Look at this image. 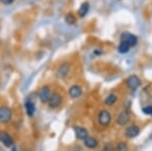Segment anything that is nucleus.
I'll return each mask as SVG.
<instances>
[{"label":"nucleus","instance_id":"18","mask_svg":"<svg viewBox=\"0 0 152 151\" xmlns=\"http://www.w3.org/2000/svg\"><path fill=\"white\" fill-rule=\"evenodd\" d=\"M130 50H131V47L129 45H127V44L123 42H120L119 46H118V52L120 54H127V53H129Z\"/></svg>","mask_w":152,"mask_h":151},{"label":"nucleus","instance_id":"10","mask_svg":"<svg viewBox=\"0 0 152 151\" xmlns=\"http://www.w3.org/2000/svg\"><path fill=\"white\" fill-rule=\"evenodd\" d=\"M139 134H140V128L136 125L129 126V127L126 129V131H125V136H126L127 138H130V139L137 137Z\"/></svg>","mask_w":152,"mask_h":151},{"label":"nucleus","instance_id":"1","mask_svg":"<svg viewBox=\"0 0 152 151\" xmlns=\"http://www.w3.org/2000/svg\"><path fill=\"white\" fill-rule=\"evenodd\" d=\"M120 42H123L127 44V45H129L131 48H133L137 46V44L139 42V39L134 34H131L129 31H124V33H122L121 36H120Z\"/></svg>","mask_w":152,"mask_h":151},{"label":"nucleus","instance_id":"17","mask_svg":"<svg viewBox=\"0 0 152 151\" xmlns=\"http://www.w3.org/2000/svg\"><path fill=\"white\" fill-rule=\"evenodd\" d=\"M76 20H77V18L73 12H69L65 15V23L68 26H74L76 23Z\"/></svg>","mask_w":152,"mask_h":151},{"label":"nucleus","instance_id":"22","mask_svg":"<svg viewBox=\"0 0 152 151\" xmlns=\"http://www.w3.org/2000/svg\"><path fill=\"white\" fill-rule=\"evenodd\" d=\"M15 0H0V3L3 4V5H10Z\"/></svg>","mask_w":152,"mask_h":151},{"label":"nucleus","instance_id":"7","mask_svg":"<svg viewBox=\"0 0 152 151\" xmlns=\"http://www.w3.org/2000/svg\"><path fill=\"white\" fill-rule=\"evenodd\" d=\"M130 119H131L130 112L128 111V109H124V111H122L121 113L118 115L116 122L119 126H125L126 124L129 123Z\"/></svg>","mask_w":152,"mask_h":151},{"label":"nucleus","instance_id":"19","mask_svg":"<svg viewBox=\"0 0 152 151\" xmlns=\"http://www.w3.org/2000/svg\"><path fill=\"white\" fill-rule=\"evenodd\" d=\"M116 151H128V145H127L126 142H119L116 145Z\"/></svg>","mask_w":152,"mask_h":151},{"label":"nucleus","instance_id":"16","mask_svg":"<svg viewBox=\"0 0 152 151\" xmlns=\"http://www.w3.org/2000/svg\"><path fill=\"white\" fill-rule=\"evenodd\" d=\"M118 101V96L116 93H114V92H112V93L107 94V96H105L104 103L105 106H109V107H113L115 104H116Z\"/></svg>","mask_w":152,"mask_h":151},{"label":"nucleus","instance_id":"11","mask_svg":"<svg viewBox=\"0 0 152 151\" xmlns=\"http://www.w3.org/2000/svg\"><path fill=\"white\" fill-rule=\"evenodd\" d=\"M89 9H90L89 2H87V1L82 2L77 10V16L80 18H84L88 14V12H89Z\"/></svg>","mask_w":152,"mask_h":151},{"label":"nucleus","instance_id":"9","mask_svg":"<svg viewBox=\"0 0 152 151\" xmlns=\"http://www.w3.org/2000/svg\"><path fill=\"white\" fill-rule=\"evenodd\" d=\"M82 92H83L82 87L78 84L71 85L69 87V89H68V94H69V96L73 99L79 98V97L82 96Z\"/></svg>","mask_w":152,"mask_h":151},{"label":"nucleus","instance_id":"5","mask_svg":"<svg viewBox=\"0 0 152 151\" xmlns=\"http://www.w3.org/2000/svg\"><path fill=\"white\" fill-rule=\"evenodd\" d=\"M51 96H52V90H51V87L49 85H44L43 87L39 91V99L42 104H48L49 99H50Z\"/></svg>","mask_w":152,"mask_h":151},{"label":"nucleus","instance_id":"2","mask_svg":"<svg viewBox=\"0 0 152 151\" xmlns=\"http://www.w3.org/2000/svg\"><path fill=\"white\" fill-rule=\"evenodd\" d=\"M125 84H126V86L128 87L130 90L134 91V90H136L137 88L140 87L141 79H140V77L136 74L130 75V76L127 77L126 80H125Z\"/></svg>","mask_w":152,"mask_h":151},{"label":"nucleus","instance_id":"21","mask_svg":"<svg viewBox=\"0 0 152 151\" xmlns=\"http://www.w3.org/2000/svg\"><path fill=\"white\" fill-rule=\"evenodd\" d=\"M102 151H114V146H113L112 143H107V144H104V146L102 147Z\"/></svg>","mask_w":152,"mask_h":151},{"label":"nucleus","instance_id":"6","mask_svg":"<svg viewBox=\"0 0 152 151\" xmlns=\"http://www.w3.org/2000/svg\"><path fill=\"white\" fill-rule=\"evenodd\" d=\"M62 101H63L62 94L59 93V92H53L48 101V106L50 109H57L62 104Z\"/></svg>","mask_w":152,"mask_h":151},{"label":"nucleus","instance_id":"4","mask_svg":"<svg viewBox=\"0 0 152 151\" xmlns=\"http://www.w3.org/2000/svg\"><path fill=\"white\" fill-rule=\"evenodd\" d=\"M97 121L100 126L107 127L112 122V115L107 109H102L99 111V116H97Z\"/></svg>","mask_w":152,"mask_h":151},{"label":"nucleus","instance_id":"15","mask_svg":"<svg viewBox=\"0 0 152 151\" xmlns=\"http://www.w3.org/2000/svg\"><path fill=\"white\" fill-rule=\"evenodd\" d=\"M74 132L77 139L79 140H84L85 138L88 137V131L83 127H79V126L74 127Z\"/></svg>","mask_w":152,"mask_h":151},{"label":"nucleus","instance_id":"3","mask_svg":"<svg viewBox=\"0 0 152 151\" xmlns=\"http://www.w3.org/2000/svg\"><path fill=\"white\" fill-rule=\"evenodd\" d=\"M70 71H71V64L68 62H64L58 66L57 70H56V76L59 79H64L69 75Z\"/></svg>","mask_w":152,"mask_h":151},{"label":"nucleus","instance_id":"12","mask_svg":"<svg viewBox=\"0 0 152 151\" xmlns=\"http://www.w3.org/2000/svg\"><path fill=\"white\" fill-rule=\"evenodd\" d=\"M83 144H84L85 147L88 148V149H95V148L99 147V143L95 138L88 136L87 138H85V139L83 140Z\"/></svg>","mask_w":152,"mask_h":151},{"label":"nucleus","instance_id":"13","mask_svg":"<svg viewBox=\"0 0 152 151\" xmlns=\"http://www.w3.org/2000/svg\"><path fill=\"white\" fill-rule=\"evenodd\" d=\"M0 141L4 146L6 147H11L13 145V140H12L11 136L6 132H1L0 133Z\"/></svg>","mask_w":152,"mask_h":151},{"label":"nucleus","instance_id":"14","mask_svg":"<svg viewBox=\"0 0 152 151\" xmlns=\"http://www.w3.org/2000/svg\"><path fill=\"white\" fill-rule=\"evenodd\" d=\"M24 109H26V115L28 117H33L36 113V106L31 99H28L24 104Z\"/></svg>","mask_w":152,"mask_h":151},{"label":"nucleus","instance_id":"8","mask_svg":"<svg viewBox=\"0 0 152 151\" xmlns=\"http://www.w3.org/2000/svg\"><path fill=\"white\" fill-rule=\"evenodd\" d=\"M12 113L11 109L6 106H2L0 108V122L1 123H8L11 120Z\"/></svg>","mask_w":152,"mask_h":151},{"label":"nucleus","instance_id":"23","mask_svg":"<svg viewBox=\"0 0 152 151\" xmlns=\"http://www.w3.org/2000/svg\"><path fill=\"white\" fill-rule=\"evenodd\" d=\"M94 56H100V55H102V49H95V50L94 51Z\"/></svg>","mask_w":152,"mask_h":151},{"label":"nucleus","instance_id":"20","mask_svg":"<svg viewBox=\"0 0 152 151\" xmlns=\"http://www.w3.org/2000/svg\"><path fill=\"white\" fill-rule=\"evenodd\" d=\"M142 111H143V113L145 114V115L151 116L152 117V106H146V107H144V108L142 109Z\"/></svg>","mask_w":152,"mask_h":151}]
</instances>
